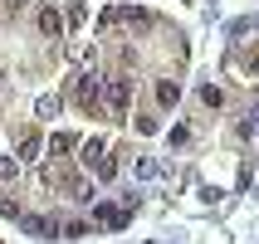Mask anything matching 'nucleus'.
Here are the masks:
<instances>
[{"label": "nucleus", "mask_w": 259, "mask_h": 244, "mask_svg": "<svg viewBox=\"0 0 259 244\" xmlns=\"http://www.w3.org/2000/svg\"><path fill=\"white\" fill-rule=\"evenodd\" d=\"M249 78H254V83H259V54L249 59Z\"/></svg>", "instance_id": "obj_23"}, {"label": "nucleus", "mask_w": 259, "mask_h": 244, "mask_svg": "<svg viewBox=\"0 0 259 244\" xmlns=\"http://www.w3.org/2000/svg\"><path fill=\"white\" fill-rule=\"evenodd\" d=\"M93 171H98V181H113V176H117V161L108 157V152H103V157L93 161Z\"/></svg>", "instance_id": "obj_12"}, {"label": "nucleus", "mask_w": 259, "mask_h": 244, "mask_svg": "<svg viewBox=\"0 0 259 244\" xmlns=\"http://www.w3.org/2000/svg\"><path fill=\"white\" fill-rule=\"evenodd\" d=\"M191 142V127H171V147H186Z\"/></svg>", "instance_id": "obj_20"}, {"label": "nucleus", "mask_w": 259, "mask_h": 244, "mask_svg": "<svg viewBox=\"0 0 259 244\" xmlns=\"http://www.w3.org/2000/svg\"><path fill=\"white\" fill-rule=\"evenodd\" d=\"M132 171L142 176V181H152V176H161V161L157 157H137V161H132Z\"/></svg>", "instance_id": "obj_8"}, {"label": "nucleus", "mask_w": 259, "mask_h": 244, "mask_svg": "<svg viewBox=\"0 0 259 244\" xmlns=\"http://www.w3.org/2000/svg\"><path fill=\"white\" fill-rule=\"evenodd\" d=\"M73 147H78V137H69V132H54V137H49V152H54V157H64Z\"/></svg>", "instance_id": "obj_9"}, {"label": "nucleus", "mask_w": 259, "mask_h": 244, "mask_svg": "<svg viewBox=\"0 0 259 244\" xmlns=\"http://www.w3.org/2000/svg\"><path fill=\"white\" fill-rule=\"evenodd\" d=\"M93 220H98V225H108V230H127L132 210H122V205H108V201H93Z\"/></svg>", "instance_id": "obj_1"}, {"label": "nucleus", "mask_w": 259, "mask_h": 244, "mask_svg": "<svg viewBox=\"0 0 259 244\" xmlns=\"http://www.w3.org/2000/svg\"><path fill=\"white\" fill-rule=\"evenodd\" d=\"M201 103H205V108H220V103H225V93H220L215 83H201Z\"/></svg>", "instance_id": "obj_13"}, {"label": "nucleus", "mask_w": 259, "mask_h": 244, "mask_svg": "<svg viewBox=\"0 0 259 244\" xmlns=\"http://www.w3.org/2000/svg\"><path fill=\"white\" fill-rule=\"evenodd\" d=\"M157 127H161L157 117H137V132H142V137H152V132H157Z\"/></svg>", "instance_id": "obj_18"}, {"label": "nucleus", "mask_w": 259, "mask_h": 244, "mask_svg": "<svg viewBox=\"0 0 259 244\" xmlns=\"http://www.w3.org/2000/svg\"><path fill=\"white\" fill-rule=\"evenodd\" d=\"M0 215H20V205H15L10 196H0Z\"/></svg>", "instance_id": "obj_21"}, {"label": "nucleus", "mask_w": 259, "mask_h": 244, "mask_svg": "<svg viewBox=\"0 0 259 244\" xmlns=\"http://www.w3.org/2000/svg\"><path fill=\"white\" fill-rule=\"evenodd\" d=\"M230 34H235V39H245V34H259V20H254V15L235 20V25H230Z\"/></svg>", "instance_id": "obj_11"}, {"label": "nucleus", "mask_w": 259, "mask_h": 244, "mask_svg": "<svg viewBox=\"0 0 259 244\" xmlns=\"http://www.w3.org/2000/svg\"><path fill=\"white\" fill-rule=\"evenodd\" d=\"M64 20H69V25H73V29H78V25H83V20H88V10H83V5H73V10H69V15H64Z\"/></svg>", "instance_id": "obj_19"}, {"label": "nucleus", "mask_w": 259, "mask_h": 244, "mask_svg": "<svg viewBox=\"0 0 259 244\" xmlns=\"http://www.w3.org/2000/svg\"><path fill=\"white\" fill-rule=\"evenodd\" d=\"M0 5H5V10H10V15H15V10H25L29 0H0Z\"/></svg>", "instance_id": "obj_22"}, {"label": "nucleus", "mask_w": 259, "mask_h": 244, "mask_svg": "<svg viewBox=\"0 0 259 244\" xmlns=\"http://www.w3.org/2000/svg\"><path fill=\"white\" fill-rule=\"evenodd\" d=\"M34 113L39 117H59V98L54 93H39V98H34Z\"/></svg>", "instance_id": "obj_10"}, {"label": "nucleus", "mask_w": 259, "mask_h": 244, "mask_svg": "<svg viewBox=\"0 0 259 244\" xmlns=\"http://www.w3.org/2000/svg\"><path fill=\"white\" fill-rule=\"evenodd\" d=\"M20 225H25V234H34V239H54V230H59V220H49V215H25Z\"/></svg>", "instance_id": "obj_4"}, {"label": "nucleus", "mask_w": 259, "mask_h": 244, "mask_svg": "<svg viewBox=\"0 0 259 244\" xmlns=\"http://www.w3.org/2000/svg\"><path fill=\"white\" fill-rule=\"evenodd\" d=\"M157 98L166 103V108H176V103H181V83H176V78H161V83H157Z\"/></svg>", "instance_id": "obj_6"}, {"label": "nucleus", "mask_w": 259, "mask_h": 244, "mask_svg": "<svg viewBox=\"0 0 259 244\" xmlns=\"http://www.w3.org/2000/svg\"><path fill=\"white\" fill-rule=\"evenodd\" d=\"M240 132H245V137H254V132H259V103H254V108H249V122H245V127H240Z\"/></svg>", "instance_id": "obj_17"}, {"label": "nucleus", "mask_w": 259, "mask_h": 244, "mask_svg": "<svg viewBox=\"0 0 259 244\" xmlns=\"http://www.w3.org/2000/svg\"><path fill=\"white\" fill-rule=\"evenodd\" d=\"M15 171H20V157H0V181H10Z\"/></svg>", "instance_id": "obj_16"}, {"label": "nucleus", "mask_w": 259, "mask_h": 244, "mask_svg": "<svg viewBox=\"0 0 259 244\" xmlns=\"http://www.w3.org/2000/svg\"><path fill=\"white\" fill-rule=\"evenodd\" d=\"M39 147H44V137H39V132L20 137V161H34V157H39Z\"/></svg>", "instance_id": "obj_7"}, {"label": "nucleus", "mask_w": 259, "mask_h": 244, "mask_svg": "<svg viewBox=\"0 0 259 244\" xmlns=\"http://www.w3.org/2000/svg\"><path fill=\"white\" fill-rule=\"evenodd\" d=\"M78 103H83L88 113H93V108L103 103V93H98V78H93V73H88V78H78Z\"/></svg>", "instance_id": "obj_5"}, {"label": "nucleus", "mask_w": 259, "mask_h": 244, "mask_svg": "<svg viewBox=\"0 0 259 244\" xmlns=\"http://www.w3.org/2000/svg\"><path fill=\"white\" fill-rule=\"evenodd\" d=\"M39 29L49 34V39H64V29H69V20H64V15H59L54 5H44V10H39Z\"/></svg>", "instance_id": "obj_3"}, {"label": "nucleus", "mask_w": 259, "mask_h": 244, "mask_svg": "<svg viewBox=\"0 0 259 244\" xmlns=\"http://www.w3.org/2000/svg\"><path fill=\"white\" fill-rule=\"evenodd\" d=\"M210 5H215V0H210Z\"/></svg>", "instance_id": "obj_24"}, {"label": "nucleus", "mask_w": 259, "mask_h": 244, "mask_svg": "<svg viewBox=\"0 0 259 244\" xmlns=\"http://www.w3.org/2000/svg\"><path fill=\"white\" fill-rule=\"evenodd\" d=\"M83 234H88L83 220H69V225H64V239H83Z\"/></svg>", "instance_id": "obj_15"}, {"label": "nucleus", "mask_w": 259, "mask_h": 244, "mask_svg": "<svg viewBox=\"0 0 259 244\" xmlns=\"http://www.w3.org/2000/svg\"><path fill=\"white\" fill-rule=\"evenodd\" d=\"M103 152H108V142H103V137H93V142H83V161H88V166H93V161H98Z\"/></svg>", "instance_id": "obj_14"}, {"label": "nucleus", "mask_w": 259, "mask_h": 244, "mask_svg": "<svg viewBox=\"0 0 259 244\" xmlns=\"http://www.w3.org/2000/svg\"><path fill=\"white\" fill-rule=\"evenodd\" d=\"M103 98H108L113 113H127V108H132V83H127V78H108V93H103Z\"/></svg>", "instance_id": "obj_2"}]
</instances>
